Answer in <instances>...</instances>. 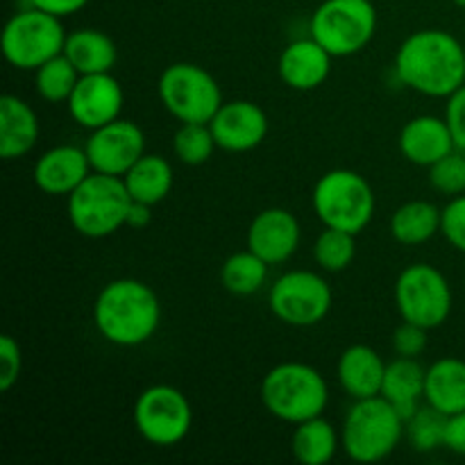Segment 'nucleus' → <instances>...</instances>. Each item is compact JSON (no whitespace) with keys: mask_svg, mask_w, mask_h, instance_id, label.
I'll return each mask as SVG.
<instances>
[{"mask_svg":"<svg viewBox=\"0 0 465 465\" xmlns=\"http://www.w3.org/2000/svg\"><path fill=\"white\" fill-rule=\"evenodd\" d=\"M395 73L411 91L450 98L465 84V48L450 32L425 27L402 41L395 53Z\"/></svg>","mask_w":465,"mask_h":465,"instance_id":"f257e3e1","label":"nucleus"},{"mask_svg":"<svg viewBox=\"0 0 465 465\" xmlns=\"http://www.w3.org/2000/svg\"><path fill=\"white\" fill-rule=\"evenodd\" d=\"M98 334L118 348H136L157 334L162 302L145 282L123 277L103 286L94 302Z\"/></svg>","mask_w":465,"mask_h":465,"instance_id":"f03ea898","label":"nucleus"},{"mask_svg":"<svg viewBox=\"0 0 465 465\" xmlns=\"http://www.w3.org/2000/svg\"><path fill=\"white\" fill-rule=\"evenodd\" d=\"M262 402L277 420L300 425L322 416L330 402V389L321 372L309 363L284 361L266 372Z\"/></svg>","mask_w":465,"mask_h":465,"instance_id":"7ed1b4c3","label":"nucleus"},{"mask_svg":"<svg viewBox=\"0 0 465 465\" xmlns=\"http://www.w3.org/2000/svg\"><path fill=\"white\" fill-rule=\"evenodd\" d=\"M402 439L404 418L381 395L354 400L341 430V448L357 463L384 461Z\"/></svg>","mask_w":465,"mask_h":465,"instance_id":"20e7f679","label":"nucleus"},{"mask_svg":"<svg viewBox=\"0 0 465 465\" xmlns=\"http://www.w3.org/2000/svg\"><path fill=\"white\" fill-rule=\"evenodd\" d=\"M132 195L123 177L91 173L68 195V221L86 239H104L127 225Z\"/></svg>","mask_w":465,"mask_h":465,"instance_id":"39448f33","label":"nucleus"},{"mask_svg":"<svg viewBox=\"0 0 465 465\" xmlns=\"http://www.w3.org/2000/svg\"><path fill=\"white\" fill-rule=\"evenodd\" d=\"M313 212L325 227L361 234L375 216V193L363 175L348 168L325 173L312 193Z\"/></svg>","mask_w":465,"mask_h":465,"instance_id":"423d86ee","label":"nucleus"},{"mask_svg":"<svg viewBox=\"0 0 465 465\" xmlns=\"http://www.w3.org/2000/svg\"><path fill=\"white\" fill-rule=\"evenodd\" d=\"M309 30L331 57H352L375 36L377 9L371 0H322Z\"/></svg>","mask_w":465,"mask_h":465,"instance_id":"0eeeda50","label":"nucleus"},{"mask_svg":"<svg viewBox=\"0 0 465 465\" xmlns=\"http://www.w3.org/2000/svg\"><path fill=\"white\" fill-rule=\"evenodd\" d=\"M157 94L166 112L180 123H209L223 104V91L207 68L177 62L163 68Z\"/></svg>","mask_w":465,"mask_h":465,"instance_id":"6e6552de","label":"nucleus"},{"mask_svg":"<svg viewBox=\"0 0 465 465\" xmlns=\"http://www.w3.org/2000/svg\"><path fill=\"white\" fill-rule=\"evenodd\" d=\"M66 36L59 16L36 7L23 9L5 23L3 54L18 71H36L64 53Z\"/></svg>","mask_w":465,"mask_h":465,"instance_id":"1a4fd4ad","label":"nucleus"},{"mask_svg":"<svg viewBox=\"0 0 465 465\" xmlns=\"http://www.w3.org/2000/svg\"><path fill=\"white\" fill-rule=\"evenodd\" d=\"M452 286L439 268L430 263H411L395 282V307L402 321L436 330L452 313Z\"/></svg>","mask_w":465,"mask_h":465,"instance_id":"9d476101","label":"nucleus"},{"mask_svg":"<svg viewBox=\"0 0 465 465\" xmlns=\"http://www.w3.org/2000/svg\"><path fill=\"white\" fill-rule=\"evenodd\" d=\"M193 409L180 389L154 384L141 391L134 402V427L143 440L157 448H173L189 436Z\"/></svg>","mask_w":465,"mask_h":465,"instance_id":"9b49d317","label":"nucleus"},{"mask_svg":"<svg viewBox=\"0 0 465 465\" xmlns=\"http://www.w3.org/2000/svg\"><path fill=\"white\" fill-rule=\"evenodd\" d=\"M268 304L272 316L284 325L313 327L330 313L331 289L318 272L289 271L272 282Z\"/></svg>","mask_w":465,"mask_h":465,"instance_id":"f8f14e48","label":"nucleus"},{"mask_svg":"<svg viewBox=\"0 0 465 465\" xmlns=\"http://www.w3.org/2000/svg\"><path fill=\"white\" fill-rule=\"evenodd\" d=\"M84 150L94 173L123 177L145 154V134L134 121L116 118L91 130Z\"/></svg>","mask_w":465,"mask_h":465,"instance_id":"ddd939ff","label":"nucleus"},{"mask_svg":"<svg viewBox=\"0 0 465 465\" xmlns=\"http://www.w3.org/2000/svg\"><path fill=\"white\" fill-rule=\"evenodd\" d=\"M125 94L112 73H91L80 75V82L68 98V112L77 125L98 130L107 123L121 118Z\"/></svg>","mask_w":465,"mask_h":465,"instance_id":"4468645a","label":"nucleus"},{"mask_svg":"<svg viewBox=\"0 0 465 465\" xmlns=\"http://www.w3.org/2000/svg\"><path fill=\"white\" fill-rule=\"evenodd\" d=\"M300 239H302V230H300L298 218L289 209L271 207L252 218L245 245L268 266H277V263L289 262L298 252Z\"/></svg>","mask_w":465,"mask_h":465,"instance_id":"2eb2a0df","label":"nucleus"},{"mask_svg":"<svg viewBox=\"0 0 465 465\" xmlns=\"http://www.w3.org/2000/svg\"><path fill=\"white\" fill-rule=\"evenodd\" d=\"M218 148L227 153H248L259 148L268 136V116L250 100H230L209 121Z\"/></svg>","mask_w":465,"mask_h":465,"instance_id":"dca6fc26","label":"nucleus"},{"mask_svg":"<svg viewBox=\"0 0 465 465\" xmlns=\"http://www.w3.org/2000/svg\"><path fill=\"white\" fill-rule=\"evenodd\" d=\"M94 173L84 148L54 145L35 163V184L45 195H71Z\"/></svg>","mask_w":465,"mask_h":465,"instance_id":"f3484780","label":"nucleus"},{"mask_svg":"<svg viewBox=\"0 0 465 465\" xmlns=\"http://www.w3.org/2000/svg\"><path fill=\"white\" fill-rule=\"evenodd\" d=\"M331 54L313 36L291 41L280 54L282 82L295 91H313L327 82L331 73Z\"/></svg>","mask_w":465,"mask_h":465,"instance_id":"a211bd4d","label":"nucleus"},{"mask_svg":"<svg viewBox=\"0 0 465 465\" xmlns=\"http://www.w3.org/2000/svg\"><path fill=\"white\" fill-rule=\"evenodd\" d=\"M398 145L407 162L425 168L434 166L439 159H443L445 154H450L457 148L448 121L431 116V114L411 118L402 127V132H400Z\"/></svg>","mask_w":465,"mask_h":465,"instance_id":"6ab92c4d","label":"nucleus"},{"mask_svg":"<svg viewBox=\"0 0 465 465\" xmlns=\"http://www.w3.org/2000/svg\"><path fill=\"white\" fill-rule=\"evenodd\" d=\"M384 359L371 345H350L336 363V377L345 393L352 400H366L381 395L386 375Z\"/></svg>","mask_w":465,"mask_h":465,"instance_id":"aec40b11","label":"nucleus"},{"mask_svg":"<svg viewBox=\"0 0 465 465\" xmlns=\"http://www.w3.org/2000/svg\"><path fill=\"white\" fill-rule=\"evenodd\" d=\"M39 139V116L30 103L12 94L0 98V157L5 162L25 157Z\"/></svg>","mask_w":465,"mask_h":465,"instance_id":"412c9836","label":"nucleus"},{"mask_svg":"<svg viewBox=\"0 0 465 465\" xmlns=\"http://www.w3.org/2000/svg\"><path fill=\"white\" fill-rule=\"evenodd\" d=\"M425 377L427 368L418 363V359L398 357L386 366L381 398L389 400L395 411L407 420L425 400Z\"/></svg>","mask_w":465,"mask_h":465,"instance_id":"4be33fe9","label":"nucleus"},{"mask_svg":"<svg viewBox=\"0 0 465 465\" xmlns=\"http://www.w3.org/2000/svg\"><path fill=\"white\" fill-rule=\"evenodd\" d=\"M425 402L445 416L465 411V361L443 357L427 368Z\"/></svg>","mask_w":465,"mask_h":465,"instance_id":"5701e85b","label":"nucleus"},{"mask_svg":"<svg viewBox=\"0 0 465 465\" xmlns=\"http://www.w3.org/2000/svg\"><path fill=\"white\" fill-rule=\"evenodd\" d=\"M64 54L71 59L80 75L112 73L118 59V50L112 36L95 27H80L68 35L66 44H64Z\"/></svg>","mask_w":465,"mask_h":465,"instance_id":"b1692460","label":"nucleus"},{"mask_svg":"<svg viewBox=\"0 0 465 465\" xmlns=\"http://www.w3.org/2000/svg\"><path fill=\"white\" fill-rule=\"evenodd\" d=\"M173 180H175V175H173L171 163L162 154L148 153L123 175V182H125L132 200L145 203L150 207L168 198L173 189Z\"/></svg>","mask_w":465,"mask_h":465,"instance_id":"393cba45","label":"nucleus"},{"mask_svg":"<svg viewBox=\"0 0 465 465\" xmlns=\"http://www.w3.org/2000/svg\"><path fill=\"white\" fill-rule=\"evenodd\" d=\"M341 448V434L331 422L318 416L295 425L291 450L295 461L302 465H327Z\"/></svg>","mask_w":465,"mask_h":465,"instance_id":"a878e982","label":"nucleus"},{"mask_svg":"<svg viewBox=\"0 0 465 465\" xmlns=\"http://www.w3.org/2000/svg\"><path fill=\"white\" fill-rule=\"evenodd\" d=\"M440 212L434 203L411 200L391 216V236L402 245H422L440 232Z\"/></svg>","mask_w":465,"mask_h":465,"instance_id":"bb28decb","label":"nucleus"},{"mask_svg":"<svg viewBox=\"0 0 465 465\" xmlns=\"http://www.w3.org/2000/svg\"><path fill=\"white\" fill-rule=\"evenodd\" d=\"M268 263L262 257L252 252V250H243V252H234L232 257L225 259L221 268V282L225 291L232 295H252L262 291L268 277Z\"/></svg>","mask_w":465,"mask_h":465,"instance_id":"cd10ccee","label":"nucleus"},{"mask_svg":"<svg viewBox=\"0 0 465 465\" xmlns=\"http://www.w3.org/2000/svg\"><path fill=\"white\" fill-rule=\"evenodd\" d=\"M77 82H80V71L73 66V62L64 53L48 59L44 66L35 71L36 94L45 103H68Z\"/></svg>","mask_w":465,"mask_h":465,"instance_id":"c85d7f7f","label":"nucleus"},{"mask_svg":"<svg viewBox=\"0 0 465 465\" xmlns=\"http://www.w3.org/2000/svg\"><path fill=\"white\" fill-rule=\"evenodd\" d=\"M445 425L448 416L425 402L404 420V436L416 452H434L445 448Z\"/></svg>","mask_w":465,"mask_h":465,"instance_id":"c756f323","label":"nucleus"},{"mask_svg":"<svg viewBox=\"0 0 465 465\" xmlns=\"http://www.w3.org/2000/svg\"><path fill=\"white\" fill-rule=\"evenodd\" d=\"M357 254V234H350L336 227H325L313 243V259L327 272H341L354 262Z\"/></svg>","mask_w":465,"mask_h":465,"instance_id":"7c9ffc66","label":"nucleus"},{"mask_svg":"<svg viewBox=\"0 0 465 465\" xmlns=\"http://www.w3.org/2000/svg\"><path fill=\"white\" fill-rule=\"evenodd\" d=\"M218 148L209 123H180L173 136V153L186 166H203Z\"/></svg>","mask_w":465,"mask_h":465,"instance_id":"2f4dec72","label":"nucleus"},{"mask_svg":"<svg viewBox=\"0 0 465 465\" xmlns=\"http://www.w3.org/2000/svg\"><path fill=\"white\" fill-rule=\"evenodd\" d=\"M430 184L439 193L457 198L465 193V153L454 148L443 159L430 166Z\"/></svg>","mask_w":465,"mask_h":465,"instance_id":"473e14b6","label":"nucleus"},{"mask_svg":"<svg viewBox=\"0 0 465 465\" xmlns=\"http://www.w3.org/2000/svg\"><path fill=\"white\" fill-rule=\"evenodd\" d=\"M440 234L452 248L465 254V193L457 195L440 212Z\"/></svg>","mask_w":465,"mask_h":465,"instance_id":"72a5a7b5","label":"nucleus"},{"mask_svg":"<svg viewBox=\"0 0 465 465\" xmlns=\"http://www.w3.org/2000/svg\"><path fill=\"white\" fill-rule=\"evenodd\" d=\"M23 372L21 345L9 334L0 336V391H12Z\"/></svg>","mask_w":465,"mask_h":465,"instance_id":"f704fd0d","label":"nucleus"},{"mask_svg":"<svg viewBox=\"0 0 465 465\" xmlns=\"http://www.w3.org/2000/svg\"><path fill=\"white\" fill-rule=\"evenodd\" d=\"M427 331L425 327L416 322L404 321L398 330L393 331V350L398 357L418 359L427 350Z\"/></svg>","mask_w":465,"mask_h":465,"instance_id":"c9c22d12","label":"nucleus"},{"mask_svg":"<svg viewBox=\"0 0 465 465\" xmlns=\"http://www.w3.org/2000/svg\"><path fill=\"white\" fill-rule=\"evenodd\" d=\"M443 118L448 121L450 132H452L454 145L465 153V84L448 98Z\"/></svg>","mask_w":465,"mask_h":465,"instance_id":"e433bc0d","label":"nucleus"},{"mask_svg":"<svg viewBox=\"0 0 465 465\" xmlns=\"http://www.w3.org/2000/svg\"><path fill=\"white\" fill-rule=\"evenodd\" d=\"M445 450L465 457V411L448 416V425H445Z\"/></svg>","mask_w":465,"mask_h":465,"instance_id":"4c0bfd02","label":"nucleus"},{"mask_svg":"<svg viewBox=\"0 0 465 465\" xmlns=\"http://www.w3.org/2000/svg\"><path fill=\"white\" fill-rule=\"evenodd\" d=\"M89 5V0H30V7L44 9V12L53 14V16H71V14L80 12Z\"/></svg>","mask_w":465,"mask_h":465,"instance_id":"58836bf2","label":"nucleus"},{"mask_svg":"<svg viewBox=\"0 0 465 465\" xmlns=\"http://www.w3.org/2000/svg\"><path fill=\"white\" fill-rule=\"evenodd\" d=\"M150 209H153L150 204L132 200V207L127 212V227H132V230H143L145 225H150V221H153V212Z\"/></svg>","mask_w":465,"mask_h":465,"instance_id":"ea45409f","label":"nucleus"},{"mask_svg":"<svg viewBox=\"0 0 465 465\" xmlns=\"http://www.w3.org/2000/svg\"><path fill=\"white\" fill-rule=\"evenodd\" d=\"M454 5H459V7L465 9V0H454Z\"/></svg>","mask_w":465,"mask_h":465,"instance_id":"a19ab883","label":"nucleus"}]
</instances>
